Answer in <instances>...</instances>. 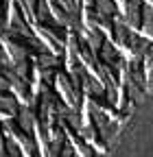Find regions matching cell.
<instances>
[{"label":"cell","mask_w":153,"mask_h":157,"mask_svg":"<svg viewBox=\"0 0 153 157\" xmlns=\"http://www.w3.org/2000/svg\"><path fill=\"white\" fill-rule=\"evenodd\" d=\"M90 9H94L99 15L109 17V20H114V17L118 15V7H116L114 0H94V5H92Z\"/></svg>","instance_id":"cell-1"}]
</instances>
